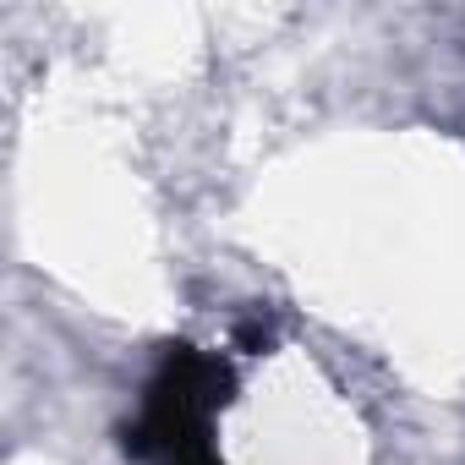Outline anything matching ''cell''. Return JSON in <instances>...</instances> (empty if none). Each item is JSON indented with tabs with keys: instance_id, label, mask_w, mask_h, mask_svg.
Listing matches in <instances>:
<instances>
[{
	"instance_id": "1",
	"label": "cell",
	"mask_w": 465,
	"mask_h": 465,
	"mask_svg": "<svg viewBox=\"0 0 465 465\" xmlns=\"http://www.w3.org/2000/svg\"><path fill=\"white\" fill-rule=\"evenodd\" d=\"M236 394L230 361L197 345H164L137 416L126 421V454L143 465H224L213 449V416Z\"/></svg>"
}]
</instances>
